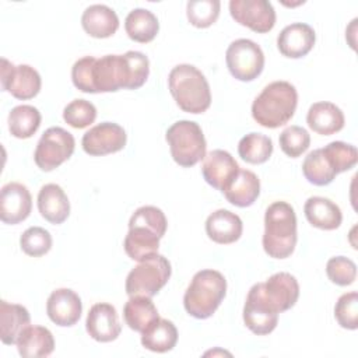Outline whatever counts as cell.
Masks as SVG:
<instances>
[{
  "label": "cell",
  "mask_w": 358,
  "mask_h": 358,
  "mask_svg": "<svg viewBox=\"0 0 358 358\" xmlns=\"http://www.w3.org/2000/svg\"><path fill=\"white\" fill-rule=\"evenodd\" d=\"M303 176L315 186H326L336 178V172L324 157L322 148L310 151L302 162Z\"/></svg>",
  "instance_id": "34"
},
{
  "label": "cell",
  "mask_w": 358,
  "mask_h": 358,
  "mask_svg": "<svg viewBox=\"0 0 358 358\" xmlns=\"http://www.w3.org/2000/svg\"><path fill=\"white\" fill-rule=\"evenodd\" d=\"M322 151L337 175L351 169L358 161V151L355 145L344 141H331L323 147Z\"/></svg>",
  "instance_id": "35"
},
{
  "label": "cell",
  "mask_w": 358,
  "mask_h": 358,
  "mask_svg": "<svg viewBox=\"0 0 358 358\" xmlns=\"http://www.w3.org/2000/svg\"><path fill=\"white\" fill-rule=\"evenodd\" d=\"M83 312V303L73 289L57 288L55 289L46 302V313L49 319L62 327H70L76 324Z\"/></svg>",
  "instance_id": "17"
},
{
  "label": "cell",
  "mask_w": 358,
  "mask_h": 358,
  "mask_svg": "<svg viewBox=\"0 0 358 358\" xmlns=\"http://www.w3.org/2000/svg\"><path fill=\"white\" fill-rule=\"evenodd\" d=\"M238 171H239L238 162L225 150L210 151L204 157V162L201 166V173L204 180L210 186L218 190H222Z\"/></svg>",
  "instance_id": "19"
},
{
  "label": "cell",
  "mask_w": 358,
  "mask_h": 358,
  "mask_svg": "<svg viewBox=\"0 0 358 358\" xmlns=\"http://www.w3.org/2000/svg\"><path fill=\"white\" fill-rule=\"evenodd\" d=\"M278 315L280 313L264 298L262 282L255 284L249 289L243 306V322L246 327L257 336H266L277 327Z\"/></svg>",
  "instance_id": "10"
},
{
  "label": "cell",
  "mask_w": 358,
  "mask_h": 358,
  "mask_svg": "<svg viewBox=\"0 0 358 358\" xmlns=\"http://www.w3.org/2000/svg\"><path fill=\"white\" fill-rule=\"evenodd\" d=\"M127 134L124 129L113 122H102L84 133L83 150L92 157L113 154L124 148Z\"/></svg>",
  "instance_id": "13"
},
{
  "label": "cell",
  "mask_w": 358,
  "mask_h": 358,
  "mask_svg": "<svg viewBox=\"0 0 358 358\" xmlns=\"http://www.w3.org/2000/svg\"><path fill=\"white\" fill-rule=\"evenodd\" d=\"M31 324V316L27 308L18 303L0 302V338L4 344H17L21 333Z\"/></svg>",
  "instance_id": "27"
},
{
  "label": "cell",
  "mask_w": 358,
  "mask_h": 358,
  "mask_svg": "<svg viewBox=\"0 0 358 358\" xmlns=\"http://www.w3.org/2000/svg\"><path fill=\"white\" fill-rule=\"evenodd\" d=\"M296 215L287 201L271 203L264 214L263 249L273 259H285L296 245Z\"/></svg>",
  "instance_id": "3"
},
{
  "label": "cell",
  "mask_w": 358,
  "mask_h": 358,
  "mask_svg": "<svg viewBox=\"0 0 358 358\" xmlns=\"http://www.w3.org/2000/svg\"><path fill=\"white\" fill-rule=\"evenodd\" d=\"M220 8L218 0H190L186 6L187 20L196 28H208L217 21Z\"/></svg>",
  "instance_id": "36"
},
{
  "label": "cell",
  "mask_w": 358,
  "mask_h": 358,
  "mask_svg": "<svg viewBox=\"0 0 358 358\" xmlns=\"http://www.w3.org/2000/svg\"><path fill=\"white\" fill-rule=\"evenodd\" d=\"M303 213L310 225L324 231L337 229L343 221L340 207L330 199L320 196L309 197L305 201Z\"/></svg>",
  "instance_id": "25"
},
{
  "label": "cell",
  "mask_w": 358,
  "mask_h": 358,
  "mask_svg": "<svg viewBox=\"0 0 358 358\" xmlns=\"http://www.w3.org/2000/svg\"><path fill=\"white\" fill-rule=\"evenodd\" d=\"M172 268L169 260L157 253L138 264L127 274L126 294L129 296H154L168 282Z\"/></svg>",
  "instance_id": "7"
},
{
  "label": "cell",
  "mask_w": 358,
  "mask_h": 358,
  "mask_svg": "<svg viewBox=\"0 0 358 358\" xmlns=\"http://www.w3.org/2000/svg\"><path fill=\"white\" fill-rule=\"evenodd\" d=\"M243 231L242 220L232 211L220 208L211 213L206 221L207 236L220 245L236 242Z\"/></svg>",
  "instance_id": "20"
},
{
  "label": "cell",
  "mask_w": 358,
  "mask_h": 358,
  "mask_svg": "<svg viewBox=\"0 0 358 358\" xmlns=\"http://www.w3.org/2000/svg\"><path fill=\"white\" fill-rule=\"evenodd\" d=\"M298 105L295 87L288 81H273L252 103V116L263 127L277 129L291 120Z\"/></svg>",
  "instance_id": "2"
},
{
  "label": "cell",
  "mask_w": 358,
  "mask_h": 358,
  "mask_svg": "<svg viewBox=\"0 0 358 358\" xmlns=\"http://www.w3.org/2000/svg\"><path fill=\"white\" fill-rule=\"evenodd\" d=\"M161 236L144 225H129L123 246L131 260L143 262L158 253Z\"/></svg>",
  "instance_id": "26"
},
{
  "label": "cell",
  "mask_w": 358,
  "mask_h": 358,
  "mask_svg": "<svg viewBox=\"0 0 358 358\" xmlns=\"http://www.w3.org/2000/svg\"><path fill=\"white\" fill-rule=\"evenodd\" d=\"M334 317L343 329L358 327V294L355 291L343 294L334 306Z\"/></svg>",
  "instance_id": "40"
},
{
  "label": "cell",
  "mask_w": 358,
  "mask_h": 358,
  "mask_svg": "<svg viewBox=\"0 0 358 358\" xmlns=\"http://www.w3.org/2000/svg\"><path fill=\"white\" fill-rule=\"evenodd\" d=\"M326 273L331 282L347 287L355 281L357 277V266L355 263L344 256H336L329 259L326 264Z\"/></svg>",
  "instance_id": "41"
},
{
  "label": "cell",
  "mask_w": 358,
  "mask_h": 358,
  "mask_svg": "<svg viewBox=\"0 0 358 358\" xmlns=\"http://www.w3.org/2000/svg\"><path fill=\"white\" fill-rule=\"evenodd\" d=\"M85 329L87 333L99 343L116 340L122 331V324L115 306L106 302L92 305L87 315Z\"/></svg>",
  "instance_id": "16"
},
{
  "label": "cell",
  "mask_w": 358,
  "mask_h": 358,
  "mask_svg": "<svg viewBox=\"0 0 358 358\" xmlns=\"http://www.w3.org/2000/svg\"><path fill=\"white\" fill-rule=\"evenodd\" d=\"M76 147L73 134L63 127H49L41 136L34 159L36 166L43 172H50L67 161Z\"/></svg>",
  "instance_id": "8"
},
{
  "label": "cell",
  "mask_w": 358,
  "mask_h": 358,
  "mask_svg": "<svg viewBox=\"0 0 358 358\" xmlns=\"http://www.w3.org/2000/svg\"><path fill=\"white\" fill-rule=\"evenodd\" d=\"M84 31L92 38H109L119 28L117 14L105 4H92L81 15Z\"/></svg>",
  "instance_id": "24"
},
{
  "label": "cell",
  "mask_w": 358,
  "mask_h": 358,
  "mask_svg": "<svg viewBox=\"0 0 358 358\" xmlns=\"http://www.w3.org/2000/svg\"><path fill=\"white\" fill-rule=\"evenodd\" d=\"M1 90L10 92L14 98L25 101L38 95L41 91V76L39 73L28 66H14L7 59H1Z\"/></svg>",
  "instance_id": "11"
},
{
  "label": "cell",
  "mask_w": 358,
  "mask_h": 358,
  "mask_svg": "<svg viewBox=\"0 0 358 358\" xmlns=\"http://www.w3.org/2000/svg\"><path fill=\"white\" fill-rule=\"evenodd\" d=\"M262 291L268 303L281 313L296 303L299 296V284L292 274L280 271L262 282Z\"/></svg>",
  "instance_id": "15"
},
{
  "label": "cell",
  "mask_w": 358,
  "mask_h": 358,
  "mask_svg": "<svg viewBox=\"0 0 358 358\" xmlns=\"http://www.w3.org/2000/svg\"><path fill=\"white\" fill-rule=\"evenodd\" d=\"M231 17L257 34H266L275 25V11L267 0H231Z\"/></svg>",
  "instance_id": "12"
},
{
  "label": "cell",
  "mask_w": 358,
  "mask_h": 358,
  "mask_svg": "<svg viewBox=\"0 0 358 358\" xmlns=\"http://www.w3.org/2000/svg\"><path fill=\"white\" fill-rule=\"evenodd\" d=\"M124 29L131 41L147 43L157 36L159 31V22L155 14L150 10L134 8L127 14L124 20Z\"/></svg>",
  "instance_id": "31"
},
{
  "label": "cell",
  "mask_w": 358,
  "mask_h": 358,
  "mask_svg": "<svg viewBox=\"0 0 358 358\" xmlns=\"http://www.w3.org/2000/svg\"><path fill=\"white\" fill-rule=\"evenodd\" d=\"M238 154L248 164H263L273 154V141L262 133H249L241 138Z\"/></svg>",
  "instance_id": "33"
},
{
  "label": "cell",
  "mask_w": 358,
  "mask_h": 358,
  "mask_svg": "<svg viewBox=\"0 0 358 358\" xmlns=\"http://www.w3.org/2000/svg\"><path fill=\"white\" fill-rule=\"evenodd\" d=\"M225 62L232 77L239 81H252L263 71L264 53L256 42L241 38L228 46Z\"/></svg>",
  "instance_id": "9"
},
{
  "label": "cell",
  "mask_w": 358,
  "mask_h": 358,
  "mask_svg": "<svg viewBox=\"0 0 358 358\" xmlns=\"http://www.w3.org/2000/svg\"><path fill=\"white\" fill-rule=\"evenodd\" d=\"M278 143L285 155L291 158H298L309 148L310 136L301 126H289L281 131Z\"/></svg>",
  "instance_id": "38"
},
{
  "label": "cell",
  "mask_w": 358,
  "mask_h": 358,
  "mask_svg": "<svg viewBox=\"0 0 358 358\" xmlns=\"http://www.w3.org/2000/svg\"><path fill=\"white\" fill-rule=\"evenodd\" d=\"M41 112L32 105H18L8 113V130L17 138L32 137L41 126Z\"/></svg>",
  "instance_id": "32"
},
{
  "label": "cell",
  "mask_w": 358,
  "mask_h": 358,
  "mask_svg": "<svg viewBox=\"0 0 358 358\" xmlns=\"http://www.w3.org/2000/svg\"><path fill=\"white\" fill-rule=\"evenodd\" d=\"M178 341V330L175 324L168 320L158 317L154 320L143 333L141 344L144 348L152 352H168Z\"/></svg>",
  "instance_id": "29"
},
{
  "label": "cell",
  "mask_w": 358,
  "mask_h": 358,
  "mask_svg": "<svg viewBox=\"0 0 358 358\" xmlns=\"http://www.w3.org/2000/svg\"><path fill=\"white\" fill-rule=\"evenodd\" d=\"M221 192L231 204L236 207H249L260 194V180L252 171L239 168Z\"/></svg>",
  "instance_id": "21"
},
{
  "label": "cell",
  "mask_w": 358,
  "mask_h": 358,
  "mask_svg": "<svg viewBox=\"0 0 358 358\" xmlns=\"http://www.w3.org/2000/svg\"><path fill=\"white\" fill-rule=\"evenodd\" d=\"M227 294V280L217 270L197 271L183 296L186 312L196 319H207L218 309Z\"/></svg>",
  "instance_id": "5"
},
{
  "label": "cell",
  "mask_w": 358,
  "mask_h": 358,
  "mask_svg": "<svg viewBox=\"0 0 358 358\" xmlns=\"http://www.w3.org/2000/svg\"><path fill=\"white\" fill-rule=\"evenodd\" d=\"M96 108L87 99H74L63 110L64 122L74 129H84L94 123Z\"/></svg>",
  "instance_id": "39"
},
{
  "label": "cell",
  "mask_w": 358,
  "mask_h": 358,
  "mask_svg": "<svg viewBox=\"0 0 358 358\" xmlns=\"http://www.w3.org/2000/svg\"><path fill=\"white\" fill-rule=\"evenodd\" d=\"M126 324L138 333H143L154 320L159 317L158 310L150 296H130L123 308Z\"/></svg>",
  "instance_id": "30"
},
{
  "label": "cell",
  "mask_w": 358,
  "mask_h": 358,
  "mask_svg": "<svg viewBox=\"0 0 358 358\" xmlns=\"http://www.w3.org/2000/svg\"><path fill=\"white\" fill-rule=\"evenodd\" d=\"M32 208V197L28 187L18 182H10L1 187L0 220L15 225L28 218Z\"/></svg>",
  "instance_id": "14"
},
{
  "label": "cell",
  "mask_w": 358,
  "mask_h": 358,
  "mask_svg": "<svg viewBox=\"0 0 358 358\" xmlns=\"http://www.w3.org/2000/svg\"><path fill=\"white\" fill-rule=\"evenodd\" d=\"M21 250L32 257L46 255L52 248V235L42 227H31L25 229L20 238Z\"/></svg>",
  "instance_id": "37"
},
{
  "label": "cell",
  "mask_w": 358,
  "mask_h": 358,
  "mask_svg": "<svg viewBox=\"0 0 358 358\" xmlns=\"http://www.w3.org/2000/svg\"><path fill=\"white\" fill-rule=\"evenodd\" d=\"M173 161L183 168H190L204 159L206 138L201 127L192 120L175 122L165 134Z\"/></svg>",
  "instance_id": "6"
},
{
  "label": "cell",
  "mask_w": 358,
  "mask_h": 358,
  "mask_svg": "<svg viewBox=\"0 0 358 358\" xmlns=\"http://www.w3.org/2000/svg\"><path fill=\"white\" fill-rule=\"evenodd\" d=\"M168 87L176 105L187 113H203L211 105V91L204 74L192 64H178L168 76Z\"/></svg>",
  "instance_id": "4"
},
{
  "label": "cell",
  "mask_w": 358,
  "mask_h": 358,
  "mask_svg": "<svg viewBox=\"0 0 358 358\" xmlns=\"http://www.w3.org/2000/svg\"><path fill=\"white\" fill-rule=\"evenodd\" d=\"M308 126L317 134L330 136L344 127L345 119L343 110L331 102H315L306 115Z\"/></svg>",
  "instance_id": "23"
},
{
  "label": "cell",
  "mask_w": 358,
  "mask_h": 358,
  "mask_svg": "<svg viewBox=\"0 0 358 358\" xmlns=\"http://www.w3.org/2000/svg\"><path fill=\"white\" fill-rule=\"evenodd\" d=\"M150 74L148 57L137 50L124 55H105L91 62V94L137 90Z\"/></svg>",
  "instance_id": "1"
},
{
  "label": "cell",
  "mask_w": 358,
  "mask_h": 358,
  "mask_svg": "<svg viewBox=\"0 0 358 358\" xmlns=\"http://www.w3.org/2000/svg\"><path fill=\"white\" fill-rule=\"evenodd\" d=\"M18 354L24 358L48 357L55 350V338L49 329L43 326H28L17 340Z\"/></svg>",
  "instance_id": "28"
},
{
  "label": "cell",
  "mask_w": 358,
  "mask_h": 358,
  "mask_svg": "<svg viewBox=\"0 0 358 358\" xmlns=\"http://www.w3.org/2000/svg\"><path fill=\"white\" fill-rule=\"evenodd\" d=\"M38 210L50 224L64 222L70 214V201L64 190L56 183L43 185L38 193Z\"/></svg>",
  "instance_id": "22"
},
{
  "label": "cell",
  "mask_w": 358,
  "mask_h": 358,
  "mask_svg": "<svg viewBox=\"0 0 358 358\" xmlns=\"http://www.w3.org/2000/svg\"><path fill=\"white\" fill-rule=\"evenodd\" d=\"M316 41L315 31L305 22H294L287 25L277 38V48L280 53L289 59H299L306 56Z\"/></svg>",
  "instance_id": "18"
},
{
  "label": "cell",
  "mask_w": 358,
  "mask_h": 358,
  "mask_svg": "<svg viewBox=\"0 0 358 358\" xmlns=\"http://www.w3.org/2000/svg\"><path fill=\"white\" fill-rule=\"evenodd\" d=\"M129 225H144L155 231L162 238L166 232L168 222L161 208L154 206H143L133 213V215L130 217Z\"/></svg>",
  "instance_id": "42"
}]
</instances>
